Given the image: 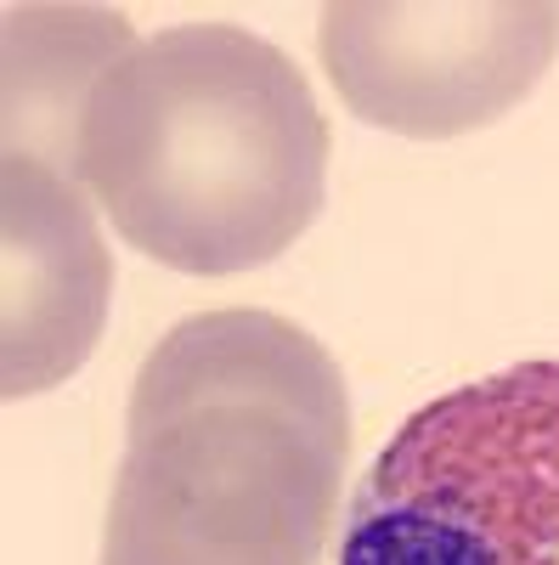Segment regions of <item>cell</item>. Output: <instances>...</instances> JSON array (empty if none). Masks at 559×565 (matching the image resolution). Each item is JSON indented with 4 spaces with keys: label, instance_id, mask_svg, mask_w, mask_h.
Segmentation results:
<instances>
[{
    "label": "cell",
    "instance_id": "6da1fadb",
    "mask_svg": "<svg viewBox=\"0 0 559 565\" xmlns=\"http://www.w3.org/2000/svg\"><path fill=\"white\" fill-rule=\"evenodd\" d=\"M345 458V380L300 322L181 317L130 385L103 565H316Z\"/></svg>",
    "mask_w": 559,
    "mask_h": 565
},
{
    "label": "cell",
    "instance_id": "5b68a950",
    "mask_svg": "<svg viewBox=\"0 0 559 565\" xmlns=\"http://www.w3.org/2000/svg\"><path fill=\"white\" fill-rule=\"evenodd\" d=\"M0 396L18 402L74 380L97 351L114 300V260L90 193L34 159L0 164Z\"/></svg>",
    "mask_w": 559,
    "mask_h": 565
},
{
    "label": "cell",
    "instance_id": "277c9868",
    "mask_svg": "<svg viewBox=\"0 0 559 565\" xmlns=\"http://www.w3.org/2000/svg\"><path fill=\"white\" fill-rule=\"evenodd\" d=\"M340 103L412 141L497 125L559 57L553 0H340L316 18Z\"/></svg>",
    "mask_w": 559,
    "mask_h": 565
},
{
    "label": "cell",
    "instance_id": "8992f818",
    "mask_svg": "<svg viewBox=\"0 0 559 565\" xmlns=\"http://www.w3.org/2000/svg\"><path fill=\"white\" fill-rule=\"evenodd\" d=\"M136 45L119 7H7V159L79 181L85 108Z\"/></svg>",
    "mask_w": 559,
    "mask_h": 565
},
{
    "label": "cell",
    "instance_id": "3957f363",
    "mask_svg": "<svg viewBox=\"0 0 559 565\" xmlns=\"http://www.w3.org/2000/svg\"><path fill=\"white\" fill-rule=\"evenodd\" d=\"M340 565H559V356L418 407L351 492Z\"/></svg>",
    "mask_w": 559,
    "mask_h": 565
},
{
    "label": "cell",
    "instance_id": "7a4b0ae2",
    "mask_svg": "<svg viewBox=\"0 0 559 565\" xmlns=\"http://www.w3.org/2000/svg\"><path fill=\"white\" fill-rule=\"evenodd\" d=\"M79 186L148 260L232 277L322 210L329 119L289 52L238 23H175L97 85Z\"/></svg>",
    "mask_w": 559,
    "mask_h": 565
}]
</instances>
